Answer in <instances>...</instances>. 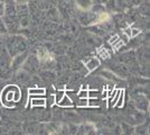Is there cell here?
<instances>
[{
    "label": "cell",
    "mask_w": 150,
    "mask_h": 135,
    "mask_svg": "<svg viewBox=\"0 0 150 135\" xmlns=\"http://www.w3.org/2000/svg\"><path fill=\"white\" fill-rule=\"evenodd\" d=\"M5 10H6V4L5 1H0V17L5 16Z\"/></svg>",
    "instance_id": "obj_31"
},
{
    "label": "cell",
    "mask_w": 150,
    "mask_h": 135,
    "mask_svg": "<svg viewBox=\"0 0 150 135\" xmlns=\"http://www.w3.org/2000/svg\"><path fill=\"white\" fill-rule=\"evenodd\" d=\"M17 17H18L19 25H20L21 28H28V27L31 25L30 13L17 14Z\"/></svg>",
    "instance_id": "obj_13"
},
{
    "label": "cell",
    "mask_w": 150,
    "mask_h": 135,
    "mask_svg": "<svg viewBox=\"0 0 150 135\" xmlns=\"http://www.w3.org/2000/svg\"><path fill=\"white\" fill-rule=\"evenodd\" d=\"M93 4V0H74L76 10H90Z\"/></svg>",
    "instance_id": "obj_14"
},
{
    "label": "cell",
    "mask_w": 150,
    "mask_h": 135,
    "mask_svg": "<svg viewBox=\"0 0 150 135\" xmlns=\"http://www.w3.org/2000/svg\"><path fill=\"white\" fill-rule=\"evenodd\" d=\"M13 2L16 5H27L29 2V0H13Z\"/></svg>",
    "instance_id": "obj_32"
},
{
    "label": "cell",
    "mask_w": 150,
    "mask_h": 135,
    "mask_svg": "<svg viewBox=\"0 0 150 135\" xmlns=\"http://www.w3.org/2000/svg\"><path fill=\"white\" fill-rule=\"evenodd\" d=\"M63 113V118L65 121H67L71 124H76L80 125L81 123H83V118L81 115H79L76 111H72V110H65L62 111Z\"/></svg>",
    "instance_id": "obj_10"
},
{
    "label": "cell",
    "mask_w": 150,
    "mask_h": 135,
    "mask_svg": "<svg viewBox=\"0 0 150 135\" xmlns=\"http://www.w3.org/2000/svg\"><path fill=\"white\" fill-rule=\"evenodd\" d=\"M108 68H109V70L112 71L113 73L118 78H120V79H125V78L129 77V74H130L128 66L125 65L123 63L119 62V61L118 62H110L109 65H108Z\"/></svg>",
    "instance_id": "obj_5"
},
{
    "label": "cell",
    "mask_w": 150,
    "mask_h": 135,
    "mask_svg": "<svg viewBox=\"0 0 150 135\" xmlns=\"http://www.w3.org/2000/svg\"><path fill=\"white\" fill-rule=\"evenodd\" d=\"M46 14H45V17L46 19L50 20V21H54V23H57L59 18H61V15H59V11L57 9V7L55 6H50L48 9L45 10Z\"/></svg>",
    "instance_id": "obj_12"
},
{
    "label": "cell",
    "mask_w": 150,
    "mask_h": 135,
    "mask_svg": "<svg viewBox=\"0 0 150 135\" xmlns=\"http://www.w3.org/2000/svg\"><path fill=\"white\" fill-rule=\"evenodd\" d=\"M7 34H8V32H7L5 21L2 19V17H0V35H1V36H5Z\"/></svg>",
    "instance_id": "obj_29"
},
{
    "label": "cell",
    "mask_w": 150,
    "mask_h": 135,
    "mask_svg": "<svg viewBox=\"0 0 150 135\" xmlns=\"http://www.w3.org/2000/svg\"><path fill=\"white\" fill-rule=\"evenodd\" d=\"M64 95H65V90H64V89H58V90H57L56 92L54 94V97H55V104H56L57 101H59V100L63 98V96H64Z\"/></svg>",
    "instance_id": "obj_27"
},
{
    "label": "cell",
    "mask_w": 150,
    "mask_h": 135,
    "mask_svg": "<svg viewBox=\"0 0 150 135\" xmlns=\"http://www.w3.org/2000/svg\"><path fill=\"white\" fill-rule=\"evenodd\" d=\"M118 61L123 63L125 65L129 66L132 63L137 62V56H136V51H125L123 53H121L119 56H118Z\"/></svg>",
    "instance_id": "obj_9"
},
{
    "label": "cell",
    "mask_w": 150,
    "mask_h": 135,
    "mask_svg": "<svg viewBox=\"0 0 150 135\" xmlns=\"http://www.w3.org/2000/svg\"><path fill=\"white\" fill-rule=\"evenodd\" d=\"M149 133V122H142L134 127V134H148Z\"/></svg>",
    "instance_id": "obj_18"
},
{
    "label": "cell",
    "mask_w": 150,
    "mask_h": 135,
    "mask_svg": "<svg viewBox=\"0 0 150 135\" xmlns=\"http://www.w3.org/2000/svg\"><path fill=\"white\" fill-rule=\"evenodd\" d=\"M115 1H117L120 5V7L123 9V11H125V10L129 9V8L138 6L137 0H115Z\"/></svg>",
    "instance_id": "obj_19"
},
{
    "label": "cell",
    "mask_w": 150,
    "mask_h": 135,
    "mask_svg": "<svg viewBox=\"0 0 150 135\" xmlns=\"http://www.w3.org/2000/svg\"><path fill=\"white\" fill-rule=\"evenodd\" d=\"M30 105L33 107H45L46 99L43 96H30Z\"/></svg>",
    "instance_id": "obj_17"
},
{
    "label": "cell",
    "mask_w": 150,
    "mask_h": 135,
    "mask_svg": "<svg viewBox=\"0 0 150 135\" xmlns=\"http://www.w3.org/2000/svg\"><path fill=\"white\" fill-rule=\"evenodd\" d=\"M16 80L20 84H28L29 81H31V74L28 73L27 71L20 69L16 72Z\"/></svg>",
    "instance_id": "obj_15"
},
{
    "label": "cell",
    "mask_w": 150,
    "mask_h": 135,
    "mask_svg": "<svg viewBox=\"0 0 150 135\" xmlns=\"http://www.w3.org/2000/svg\"><path fill=\"white\" fill-rule=\"evenodd\" d=\"M139 6L137 7V10L140 16H144V17H149L150 13V8H149V2L147 1H142L140 4H138Z\"/></svg>",
    "instance_id": "obj_16"
},
{
    "label": "cell",
    "mask_w": 150,
    "mask_h": 135,
    "mask_svg": "<svg viewBox=\"0 0 150 135\" xmlns=\"http://www.w3.org/2000/svg\"><path fill=\"white\" fill-rule=\"evenodd\" d=\"M57 105L59 106V107H63V108H69V107H73L74 106V103H73V100H72V98L69 97L66 94L63 96V98L59 100V101H57Z\"/></svg>",
    "instance_id": "obj_20"
},
{
    "label": "cell",
    "mask_w": 150,
    "mask_h": 135,
    "mask_svg": "<svg viewBox=\"0 0 150 135\" xmlns=\"http://www.w3.org/2000/svg\"><path fill=\"white\" fill-rule=\"evenodd\" d=\"M100 76H102V77L108 79V80H110V81H118V80L120 79V78H118L114 73H113L112 71L109 70V69L100 71Z\"/></svg>",
    "instance_id": "obj_22"
},
{
    "label": "cell",
    "mask_w": 150,
    "mask_h": 135,
    "mask_svg": "<svg viewBox=\"0 0 150 135\" xmlns=\"http://www.w3.org/2000/svg\"><path fill=\"white\" fill-rule=\"evenodd\" d=\"M39 68H40V61L38 60V58L36 55H28V56L26 58L23 66H21L23 70L27 71V72L30 73V74L31 73L37 72V71L39 70Z\"/></svg>",
    "instance_id": "obj_6"
},
{
    "label": "cell",
    "mask_w": 150,
    "mask_h": 135,
    "mask_svg": "<svg viewBox=\"0 0 150 135\" xmlns=\"http://www.w3.org/2000/svg\"><path fill=\"white\" fill-rule=\"evenodd\" d=\"M83 64H84V68L86 69V71L93 72V71L98 70V68H100L101 61L99 58L92 56V58H88V60H85Z\"/></svg>",
    "instance_id": "obj_11"
},
{
    "label": "cell",
    "mask_w": 150,
    "mask_h": 135,
    "mask_svg": "<svg viewBox=\"0 0 150 135\" xmlns=\"http://www.w3.org/2000/svg\"><path fill=\"white\" fill-rule=\"evenodd\" d=\"M40 77L43 80H46V81H54L56 79V74L54 71H50V69H46L45 71H42L40 72Z\"/></svg>",
    "instance_id": "obj_21"
},
{
    "label": "cell",
    "mask_w": 150,
    "mask_h": 135,
    "mask_svg": "<svg viewBox=\"0 0 150 135\" xmlns=\"http://www.w3.org/2000/svg\"><path fill=\"white\" fill-rule=\"evenodd\" d=\"M76 20L82 26H91L98 23V15L91 10H76Z\"/></svg>",
    "instance_id": "obj_3"
},
{
    "label": "cell",
    "mask_w": 150,
    "mask_h": 135,
    "mask_svg": "<svg viewBox=\"0 0 150 135\" xmlns=\"http://www.w3.org/2000/svg\"><path fill=\"white\" fill-rule=\"evenodd\" d=\"M2 19L5 21V25H6L8 34H18L20 32L21 27L19 25V20L17 15H11V16L5 15L2 17Z\"/></svg>",
    "instance_id": "obj_4"
},
{
    "label": "cell",
    "mask_w": 150,
    "mask_h": 135,
    "mask_svg": "<svg viewBox=\"0 0 150 135\" xmlns=\"http://www.w3.org/2000/svg\"><path fill=\"white\" fill-rule=\"evenodd\" d=\"M121 133H125V134H134V127L130 126L129 123H122L121 124Z\"/></svg>",
    "instance_id": "obj_24"
},
{
    "label": "cell",
    "mask_w": 150,
    "mask_h": 135,
    "mask_svg": "<svg viewBox=\"0 0 150 135\" xmlns=\"http://www.w3.org/2000/svg\"><path fill=\"white\" fill-rule=\"evenodd\" d=\"M123 103H125V92H123V91H120L118 100L115 101L117 107H122V106H123Z\"/></svg>",
    "instance_id": "obj_28"
},
{
    "label": "cell",
    "mask_w": 150,
    "mask_h": 135,
    "mask_svg": "<svg viewBox=\"0 0 150 135\" xmlns=\"http://www.w3.org/2000/svg\"><path fill=\"white\" fill-rule=\"evenodd\" d=\"M0 36H1V35H0Z\"/></svg>",
    "instance_id": "obj_34"
},
{
    "label": "cell",
    "mask_w": 150,
    "mask_h": 135,
    "mask_svg": "<svg viewBox=\"0 0 150 135\" xmlns=\"http://www.w3.org/2000/svg\"><path fill=\"white\" fill-rule=\"evenodd\" d=\"M4 43L6 46V50L8 54L13 58L16 54L21 53V52L27 51L28 49V43L24 36L20 34H9L5 35L4 37Z\"/></svg>",
    "instance_id": "obj_1"
},
{
    "label": "cell",
    "mask_w": 150,
    "mask_h": 135,
    "mask_svg": "<svg viewBox=\"0 0 150 135\" xmlns=\"http://www.w3.org/2000/svg\"><path fill=\"white\" fill-rule=\"evenodd\" d=\"M101 101L98 99V98H88V106H91V107H99L101 106Z\"/></svg>",
    "instance_id": "obj_26"
},
{
    "label": "cell",
    "mask_w": 150,
    "mask_h": 135,
    "mask_svg": "<svg viewBox=\"0 0 150 135\" xmlns=\"http://www.w3.org/2000/svg\"><path fill=\"white\" fill-rule=\"evenodd\" d=\"M46 90L43 89V88H37V87H34V88H30L28 90V95L30 96H44Z\"/></svg>",
    "instance_id": "obj_23"
},
{
    "label": "cell",
    "mask_w": 150,
    "mask_h": 135,
    "mask_svg": "<svg viewBox=\"0 0 150 135\" xmlns=\"http://www.w3.org/2000/svg\"><path fill=\"white\" fill-rule=\"evenodd\" d=\"M137 96L133 97V106L137 110H140V111H148L149 109V100L146 95H142V94H136Z\"/></svg>",
    "instance_id": "obj_7"
},
{
    "label": "cell",
    "mask_w": 150,
    "mask_h": 135,
    "mask_svg": "<svg viewBox=\"0 0 150 135\" xmlns=\"http://www.w3.org/2000/svg\"><path fill=\"white\" fill-rule=\"evenodd\" d=\"M4 1H11V0H4Z\"/></svg>",
    "instance_id": "obj_33"
},
{
    "label": "cell",
    "mask_w": 150,
    "mask_h": 135,
    "mask_svg": "<svg viewBox=\"0 0 150 135\" xmlns=\"http://www.w3.org/2000/svg\"><path fill=\"white\" fill-rule=\"evenodd\" d=\"M21 99V90L18 86L10 84L1 92V101L6 107H13Z\"/></svg>",
    "instance_id": "obj_2"
},
{
    "label": "cell",
    "mask_w": 150,
    "mask_h": 135,
    "mask_svg": "<svg viewBox=\"0 0 150 135\" xmlns=\"http://www.w3.org/2000/svg\"><path fill=\"white\" fill-rule=\"evenodd\" d=\"M27 56H28V53H27V51H25L18 53V54H16L15 56L11 58V70H13V73L21 69V66L24 64Z\"/></svg>",
    "instance_id": "obj_8"
},
{
    "label": "cell",
    "mask_w": 150,
    "mask_h": 135,
    "mask_svg": "<svg viewBox=\"0 0 150 135\" xmlns=\"http://www.w3.org/2000/svg\"><path fill=\"white\" fill-rule=\"evenodd\" d=\"M88 89H81L79 90V92H77L76 96L79 97V98H88Z\"/></svg>",
    "instance_id": "obj_30"
},
{
    "label": "cell",
    "mask_w": 150,
    "mask_h": 135,
    "mask_svg": "<svg viewBox=\"0 0 150 135\" xmlns=\"http://www.w3.org/2000/svg\"><path fill=\"white\" fill-rule=\"evenodd\" d=\"M109 52L104 47H100V49H98V51H96V58L99 59H103V60H105V59L109 58Z\"/></svg>",
    "instance_id": "obj_25"
}]
</instances>
